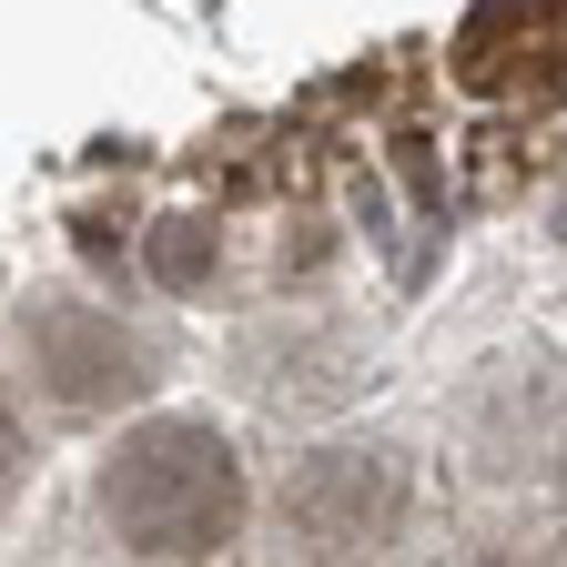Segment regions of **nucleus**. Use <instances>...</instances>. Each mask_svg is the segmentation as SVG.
Here are the masks:
<instances>
[{
    "instance_id": "1",
    "label": "nucleus",
    "mask_w": 567,
    "mask_h": 567,
    "mask_svg": "<svg viewBox=\"0 0 567 567\" xmlns=\"http://www.w3.org/2000/svg\"><path fill=\"white\" fill-rule=\"evenodd\" d=\"M102 527L132 557H213L244 527V476L224 456V436L193 415H153L102 456Z\"/></svg>"
},
{
    "instance_id": "2",
    "label": "nucleus",
    "mask_w": 567,
    "mask_h": 567,
    "mask_svg": "<svg viewBox=\"0 0 567 567\" xmlns=\"http://www.w3.org/2000/svg\"><path fill=\"white\" fill-rule=\"evenodd\" d=\"M21 365H31V385L61 415H102V405H122V395L153 385V344H142L132 324H112L102 305L41 284V295L21 305Z\"/></svg>"
},
{
    "instance_id": "3",
    "label": "nucleus",
    "mask_w": 567,
    "mask_h": 567,
    "mask_svg": "<svg viewBox=\"0 0 567 567\" xmlns=\"http://www.w3.org/2000/svg\"><path fill=\"white\" fill-rule=\"evenodd\" d=\"M365 486H385V456H315L305 486H295V527H305L315 547H365V537H385L395 496H375V507H365Z\"/></svg>"
},
{
    "instance_id": "4",
    "label": "nucleus",
    "mask_w": 567,
    "mask_h": 567,
    "mask_svg": "<svg viewBox=\"0 0 567 567\" xmlns=\"http://www.w3.org/2000/svg\"><path fill=\"white\" fill-rule=\"evenodd\" d=\"M153 274H163V284L203 274V224H163V234H153Z\"/></svg>"
},
{
    "instance_id": "5",
    "label": "nucleus",
    "mask_w": 567,
    "mask_h": 567,
    "mask_svg": "<svg viewBox=\"0 0 567 567\" xmlns=\"http://www.w3.org/2000/svg\"><path fill=\"white\" fill-rule=\"evenodd\" d=\"M11 466H21V425H11V405H0V486H11Z\"/></svg>"
}]
</instances>
